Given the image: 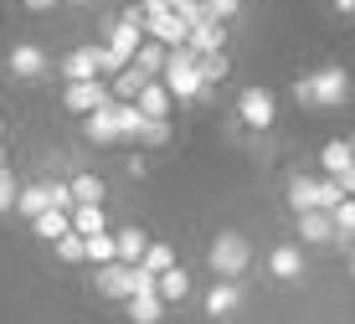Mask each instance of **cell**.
Masks as SVG:
<instances>
[{
    "mask_svg": "<svg viewBox=\"0 0 355 324\" xmlns=\"http://www.w3.org/2000/svg\"><path fill=\"white\" fill-rule=\"evenodd\" d=\"M196 62H201L196 46H175V52H170V62H165V88H170V98H196V93L206 88L201 72H196Z\"/></svg>",
    "mask_w": 355,
    "mask_h": 324,
    "instance_id": "1",
    "label": "cell"
},
{
    "mask_svg": "<svg viewBox=\"0 0 355 324\" xmlns=\"http://www.w3.org/2000/svg\"><path fill=\"white\" fill-rule=\"evenodd\" d=\"M248 263H252V247H248V237H242V232H222L211 242V268L222 273V278H237Z\"/></svg>",
    "mask_w": 355,
    "mask_h": 324,
    "instance_id": "2",
    "label": "cell"
},
{
    "mask_svg": "<svg viewBox=\"0 0 355 324\" xmlns=\"http://www.w3.org/2000/svg\"><path fill=\"white\" fill-rule=\"evenodd\" d=\"M144 26H150V36L160 46H170V52H175V46H191V21L180 16V10H150Z\"/></svg>",
    "mask_w": 355,
    "mask_h": 324,
    "instance_id": "3",
    "label": "cell"
},
{
    "mask_svg": "<svg viewBox=\"0 0 355 324\" xmlns=\"http://www.w3.org/2000/svg\"><path fill=\"white\" fill-rule=\"evenodd\" d=\"M309 83H314V108H335V103H345V98H350V78L340 67L309 72Z\"/></svg>",
    "mask_w": 355,
    "mask_h": 324,
    "instance_id": "4",
    "label": "cell"
},
{
    "mask_svg": "<svg viewBox=\"0 0 355 324\" xmlns=\"http://www.w3.org/2000/svg\"><path fill=\"white\" fill-rule=\"evenodd\" d=\"M98 72H103V46H78V52H67V62H62L67 83H98Z\"/></svg>",
    "mask_w": 355,
    "mask_h": 324,
    "instance_id": "5",
    "label": "cell"
},
{
    "mask_svg": "<svg viewBox=\"0 0 355 324\" xmlns=\"http://www.w3.org/2000/svg\"><path fill=\"white\" fill-rule=\"evenodd\" d=\"M237 114H242L248 129H268V123H273V93L268 88H248L237 98Z\"/></svg>",
    "mask_w": 355,
    "mask_h": 324,
    "instance_id": "6",
    "label": "cell"
},
{
    "mask_svg": "<svg viewBox=\"0 0 355 324\" xmlns=\"http://www.w3.org/2000/svg\"><path fill=\"white\" fill-rule=\"evenodd\" d=\"M114 98H108L103 83H67V108L72 114H98V108H108Z\"/></svg>",
    "mask_w": 355,
    "mask_h": 324,
    "instance_id": "7",
    "label": "cell"
},
{
    "mask_svg": "<svg viewBox=\"0 0 355 324\" xmlns=\"http://www.w3.org/2000/svg\"><path fill=\"white\" fill-rule=\"evenodd\" d=\"M320 165H324V176L345 180L350 170H355V144H350V139H329V144L320 149Z\"/></svg>",
    "mask_w": 355,
    "mask_h": 324,
    "instance_id": "8",
    "label": "cell"
},
{
    "mask_svg": "<svg viewBox=\"0 0 355 324\" xmlns=\"http://www.w3.org/2000/svg\"><path fill=\"white\" fill-rule=\"evenodd\" d=\"M88 139H93V144L124 139V129H119V103H108V108H98V114H88Z\"/></svg>",
    "mask_w": 355,
    "mask_h": 324,
    "instance_id": "9",
    "label": "cell"
},
{
    "mask_svg": "<svg viewBox=\"0 0 355 324\" xmlns=\"http://www.w3.org/2000/svg\"><path fill=\"white\" fill-rule=\"evenodd\" d=\"M299 237L304 242H335V211H304L299 216Z\"/></svg>",
    "mask_w": 355,
    "mask_h": 324,
    "instance_id": "10",
    "label": "cell"
},
{
    "mask_svg": "<svg viewBox=\"0 0 355 324\" xmlns=\"http://www.w3.org/2000/svg\"><path fill=\"white\" fill-rule=\"evenodd\" d=\"M288 201H293V211H299V216H304V211H324V185L299 176V180L288 185Z\"/></svg>",
    "mask_w": 355,
    "mask_h": 324,
    "instance_id": "11",
    "label": "cell"
},
{
    "mask_svg": "<svg viewBox=\"0 0 355 324\" xmlns=\"http://www.w3.org/2000/svg\"><path fill=\"white\" fill-rule=\"evenodd\" d=\"M10 72H16V78H42L46 72V52L42 46H16V52H10Z\"/></svg>",
    "mask_w": 355,
    "mask_h": 324,
    "instance_id": "12",
    "label": "cell"
},
{
    "mask_svg": "<svg viewBox=\"0 0 355 324\" xmlns=\"http://www.w3.org/2000/svg\"><path fill=\"white\" fill-rule=\"evenodd\" d=\"M129 319L134 324H160L165 319V298L160 293H134L129 298Z\"/></svg>",
    "mask_w": 355,
    "mask_h": 324,
    "instance_id": "13",
    "label": "cell"
},
{
    "mask_svg": "<svg viewBox=\"0 0 355 324\" xmlns=\"http://www.w3.org/2000/svg\"><path fill=\"white\" fill-rule=\"evenodd\" d=\"M144 253H150V237H144L139 227H124V232H119V263H134V268H139Z\"/></svg>",
    "mask_w": 355,
    "mask_h": 324,
    "instance_id": "14",
    "label": "cell"
},
{
    "mask_svg": "<svg viewBox=\"0 0 355 324\" xmlns=\"http://www.w3.org/2000/svg\"><path fill=\"white\" fill-rule=\"evenodd\" d=\"M237 304H242V289H237V283H216V289L206 293V314H211V319L232 314V309H237Z\"/></svg>",
    "mask_w": 355,
    "mask_h": 324,
    "instance_id": "15",
    "label": "cell"
},
{
    "mask_svg": "<svg viewBox=\"0 0 355 324\" xmlns=\"http://www.w3.org/2000/svg\"><path fill=\"white\" fill-rule=\"evenodd\" d=\"M16 211H21V216H46V211H57L52 206V185H31V191H21V201H16Z\"/></svg>",
    "mask_w": 355,
    "mask_h": 324,
    "instance_id": "16",
    "label": "cell"
},
{
    "mask_svg": "<svg viewBox=\"0 0 355 324\" xmlns=\"http://www.w3.org/2000/svg\"><path fill=\"white\" fill-rule=\"evenodd\" d=\"M31 232H36V237H46V242L57 247V242H62V237L72 232V216H67V211H46V216H36V221H31Z\"/></svg>",
    "mask_w": 355,
    "mask_h": 324,
    "instance_id": "17",
    "label": "cell"
},
{
    "mask_svg": "<svg viewBox=\"0 0 355 324\" xmlns=\"http://www.w3.org/2000/svg\"><path fill=\"white\" fill-rule=\"evenodd\" d=\"M134 103H139L144 119H165V114H170V88H165V83H150V88L134 98Z\"/></svg>",
    "mask_w": 355,
    "mask_h": 324,
    "instance_id": "18",
    "label": "cell"
},
{
    "mask_svg": "<svg viewBox=\"0 0 355 324\" xmlns=\"http://www.w3.org/2000/svg\"><path fill=\"white\" fill-rule=\"evenodd\" d=\"M268 268H273V278H304V257H299V247H273Z\"/></svg>",
    "mask_w": 355,
    "mask_h": 324,
    "instance_id": "19",
    "label": "cell"
},
{
    "mask_svg": "<svg viewBox=\"0 0 355 324\" xmlns=\"http://www.w3.org/2000/svg\"><path fill=\"white\" fill-rule=\"evenodd\" d=\"M150 83H155L150 72H139V67H134V62H129V67H124V72H119V78H114V93H119V98H129V103H134V98H139L144 88H150Z\"/></svg>",
    "mask_w": 355,
    "mask_h": 324,
    "instance_id": "20",
    "label": "cell"
},
{
    "mask_svg": "<svg viewBox=\"0 0 355 324\" xmlns=\"http://www.w3.org/2000/svg\"><path fill=\"white\" fill-rule=\"evenodd\" d=\"M222 42H227V31H222V21H206V26H196L191 31V46H196V52H222Z\"/></svg>",
    "mask_w": 355,
    "mask_h": 324,
    "instance_id": "21",
    "label": "cell"
},
{
    "mask_svg": "<svg viewBox=\"0 0 355 324\" xmlns=\"http://www.w3.org/2000/svg\"><path fill=\"white\" fill-rule=\"evenodd\" d=\"M165 62H170V46H160V42H144V46H139V57H134V67L155 78V72H165Z\"/></svg>",
    "mask_w": 355,
    "mask_h": 324,
    "instance_id": "22",
    "label": "cell"
},
{
    "mask_svg": "<svg viewBox=\"0 0 355 324\" xmlns=\"http://www.w3.org/2000/svg\"><path fill=\"white\" fill-rule=\"evenodd\" d=\"M88 257H93L98 268L119 263V237H108V232H98V237H88Z\"/></svg>",
    "mask_w": 355,
    "mask_h": 324,
    "instance_id": "23",
    "label": "cell"
},
{
    "mask_svg": "<svg viewBox=\"0 0 355 324\" xmlns=\"http://www.w3.org/2000/svg\"><path fill=\"white\" fill-rule=\"evenodd\" d=\"M72 232L78 237H98L103 232V206H78L72 211Z\"/></svg>",
    "mask_w": 355,
    "mask_h": 324,
    "instance_id": "24",
    "label": "cell"
},
{
    "mask_svg": "<svg viewBox=\"0 0 355 324\" xmlns=\"http://www.w3.org/2000/svg\"><path fill=\"white\" fill-rule=\"evenodd\" d=\"M144 273H155V278H165L170 268H175V253H170L165 242H150V253H144V263H139Z\"/></svg>",
    "mask_w": 355,
    "mask_h": 324,
    "instance_id": "25",
    "label": "cell"
},
{
    "mask_svg": "<svg viewBox=\"0 0 355 324\" xmlns=\"http://www.w3.org/2000/svg\"><path fill=\"white\" fill-rule=\"evenodd\" d=\"M186 293H191V278H186V268H170L165 278H160V298H165V304H180Z\"/></svg>",
    "mask_w": 355,
    "mask_h": 324,
    "instance_id": "26",
    "label": "cell"
},
{
    "mask_svg": "<svg viewBox=\"0 0 355 324\" xmlns=\"http://www.w3.org/2000/svg\"><path fill=\"white\" fill-rule=\"evenodd\" d=\"M72 196H78V206H98L103 201V180L98 176H78L72 180Z\"/></svg>",
    "mask_w": 355,
    "mask_h": 324,
    "instance_id": "27",
    "label": "cell"
},
{
    "mask_svg": "<svg viewBox=\"0 0 355 324\" xmlns=\"http://www.w3.org/2000/svg\"><path fill=\"white\" fill-rule=\"evenodd\" d=\"M196 72H201V83H222L227 78V52H206L196 62Z\"/></svg>",
    "mask_w": 355,
    "mask_h": 324,
    "instance_id": "28",
    "label": "cell"
},
{
    "mask_svg": "<svg viewBox=\"0 0 355 324\" xmlns=\"http://www.w3.org/2000/svg\"><path fill=\"white\" fill-rule=\"evenodd\" d=\"M144 123H150V119L139 114V103H119V129H124L129 139H139V134H144Z\"/></svg>",
    "mask_w": 355,
    "mask_h": 324,
    "instance_id": "29",
    "label": "cell"
},
{
    "mask_svg": "<svg viewBox=\"0 0 355 324\" xmlns=\"http://www.w3.org/2000/svg\"><path fill=\"white\" fill-rule=\"evenodd\" d=\"M57 257H62V263H83V257H88V237L67 232L62 242H57Z\"/></svg>",
    "mask_w": 355,
    "mask_h": 324,
    "instance_id": "30",
    "label": "cell"
},
{
    "mask_svg": "<svg viewBox=\"0 0 355 324\" xmlns=\"http://www.w3.org/2000/svg\"><path fill=\"white\" fill-rule=\"evenodd\" d=\"M335 242H350L355 247V201H345L335 211Z\"/></svg>",
    "mask_w": 355,
    "mask_h": 324,
    "instance_id": "31",
    "label": "cell"
},
{
    "mask_svg": "<svg viewBox=\"0 0 355 324\" xmlns=\"http://www.w3.org/2000/svg\"><path fill=\"white\" fill-rule=\"evenodd\" d=\"M21 201V191H16V180H10V170H0V211H10Z\"/></svg>",
    "mask_w": 355,
    "mask_h": 324,
    "instance_id": "32",
    "label": "cell"
},
{
    "mask_svg": "<svg viewBox=\"0 0 355 324\" xmlns=\"http://www.w3.org/2000/svg\"><path fill=\"white\" fill-rule=\"evenodd\" d=\"M206 10H211V21H232L242 10V0H206Z\"/></svg>",
    "mask_w": 355,
    "mask_h": 324,
    "instance_id": "33",
    "label": "cell"
},
{
    "mask_svg": "<svg viewBox=\"0 0 355 324\" xmlns=\"http://www.w3.org/2000/svg\"><path fill=\"white\" fill-rule=\"evenodd\" d=\"M139 139H144V144H165V139H170V123H165V119H150Z\"/></svg>",
    "mask_w": 355,
    "mask_h": 324,
    "instance_id": "34",
    "label": "cell"
},
{
    "mask_svg": "<svg viewBox=\"0 0 355 324\" xmlns=\"http://www.w3.org/2000/svg\"><path fill=\"white\" fill-rule=\"evenodd\" d=\"M293 98H299V103H309V108H314V83H309V78H299V83H293Z\"/></svg>",
    "mask_w": 355,
    "mask_h": 324,
    "instance_id": "35",
    "label": "cell"
},
{
    "mask_svg": "<svg viewBox=\"0 0 355 324\" xmlns=\"http://www.w3.org/2000/svg\"><path fill=\"white\" fill-rule=\"evenodd\" d=\"M335 10L340 16H355V0H335Z\"/></svg>",
    "mask_w": 355,
    "mask_h": 324,
    "instance_id": "36",
    "label": "cell"
},
{
    "mask_svg": "<svg viewBox=\"0 0 355 324\" xmlns=\"http://www.w3.org/2000/svg\"><path fill=\"white\" fill-rule=\"evenodd\" d=\"M345 196H350V201H355V170H350V176H345Z\"/></svg>",
    "mask_w": 355,
    "mask_h": 324,
    "instance_id": "37",
    "label": "cell"
},
{
    "mask_svg": "<svg viewBox=\"0 0 355 324\" xmlns=\"http://www.w3.org/2000/svg\"><path fill=\"white\" fill-rule=\"evenodd\" d=\"M26 6H31V10H46V6H57V0H26Z\"/></svg>",
    "mask_w": 355,
    "mask_h": 324,
    "instance_id": "38",
    "label": "cell"
},
{
    "mask_svg": "<svg viewBox=\"0 0 355 324\" xmlns=\"http://www.w3.org/2000/svg\"><path fill=\"white\" fill-rule=\"evenodd\" d=\"M0 170H6V149H0Z\"/></svg>",
    "mask_w": 355,
    "mask_h": 324,
    "instance_id": "39",
    "label": "cell"
},
{
    "mask_svg": "<svg viewBox=\"0 0 355 324\" xmlns=\"http://www.w3.org/2000/svg\"><path fill=\"white\" fill-rule=\"evenodd\" d=\"M78 6H93V0H78Z\"/></svg>",
    "mask_w": 355,
    "mask_h": 324,
    "instance_id": "40",
    "label": "cell"
},
{
    "mask_svg": "<svg viewBox=\"0 0 355 324\" xmlns=\"http://www.w3.org/2000/svg\"><path fill=\"white\" fill-rule=\"evenodd\" d=\"M350 273H355V257H350Z\"/></svg>",
    "mask_w": 355,
    "mask_h": 324,
    "instance_id": "41",
    "label": "cell"
}]
</instances>
